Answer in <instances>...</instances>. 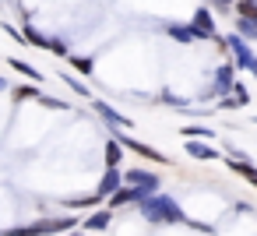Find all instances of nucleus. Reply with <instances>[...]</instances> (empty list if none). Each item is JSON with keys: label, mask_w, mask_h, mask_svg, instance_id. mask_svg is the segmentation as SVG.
Returning a JSON list of instances; mask_svg holds the SVG:
<instances>
[{"label": "nucleus", "mask_w": 257, "mask_h": 236, "mask_svg": "<svg viewBox=\"0 0 257 236\" xmlns=\"http://www.w3.org/2000/svg\"><path fill=\"white\" fill-rule=\"evenodd\" d=\"M99 201V194H92V197H74V201H67L71 208H88V204H95Z\"/></svg>", "instance_id": "22"}, {"label": "nucleus", "mask_w": 257, "mask_h": 236, "mask_svg": "<svg viewBox=\"0 0 257 236\" xmlns=\"http://www.w3.org/2000/svg\"><path fill=\"white\" fill-rule=\"evenodd\" d=\"M92 106H95V113H102V116H106L113 127H131V120H127V116H120V113H116L113 106H106L102 99H92Z\"/></svg>", "instance_id": "8"}, {"label": "nucleus", "mask_w": 257, "mask_h": 236, "mask_svg": "<svg viewBox=\"0 0 257 236\" xmlns=\"http://www.w3.org/2000/svg\"><path fill=\"white\" fill-rule=\"evenodd\" d=\"M138 201H141V194L134 187H116L109 194V208H123V204H138Z\"/></svg>", "instance_id": "7"}, {"label": "nucleus", "mask_w": 257, "mask_h": 236, "mask_svg": "<svg viewBox=\"0 0 257 236\" xmlns=\"http://www.w3.org/2000/svg\"><path fill=\"white\" fill-rule=\"evenodd\" d=\"M229 173H236V176H243V180H250V183L257 187V169H253L250 162H243V159H229Z\"/></svg>", "instance_id": "11"}, {"label": "nucleus", "mask_w": 257, "mask_h": 236, "mask_svg": "<svg viewBox=\"0 0 257 236\" xmlns=\"http://www.w3.org/2000/svg\"><path fill=\"white\" fill-rule=\"evenodd\" d=\"M109 222H113V211H95V215H88L81 225H85V229H106Z\"/></svg>", "instance_id": "12"}, {"label": "nucleus", "mask_w": 257, "mask_h": 236, "mask_svg": "<svg viewBox=\"0 0 257 236\" xmlns=\"http://www.w3.org/2000/svg\"><path fill=\"white\" fill-rule=\"evenodd\" d=\"M116 141H120V148H131V152H138V155H145V159H152L159 166H169V155H162L159 148H152L145 141H134V138H116Z\"/></svg>", "instance_id": "4"}, {"label": "nucleus", "mask_w": 257, "mask_h": 236, "mask_svg": "<svg viewBox=\"0 0 257 236\" xmlns=\"http://www.w3.org/2000/svg\"><path fill=\"white\" fill-rule=\"evenodd\" d=\"M120 180H123V176H120V169H116V166H109V169H106V176H102V183H99V190H95V194H99V197H109V194H113V190H116V187H120Z\"/></svg>", "instance_id": "9"}, {"label": "nucleus", "mask_w": 257, "mask_h": 236, "mask_svg": "<svg viewBox=\"0 0 257 236\" xmlns=\"http://www.w3.org/2000/svg\"><path fill=\"white\" fill-rule=\"evenodd\" d=\"M78 218L74 215H64V218H43V222H32V225H22V229H8L4 236H60L67 229H74Z\"/></svg>", "instance_id": "2"}, {"label": "nucleus", "mask_w": 257, "mask_h": 236, "mask_svg": "<svg viewBox=\"0 0 257 236\" xmlns=\"http://www.w3.org/2000/svg\"><path fill=\"white\" fill-rule=\"evenodd\" d=\"M236 11H239V18L257 22V4H253V0H236Z\"/></svg>", "instance_id": "14"}, {"label": "nucleus", "mask_w": 257, "mask_h": 236, "mask_svg": "<svg viewBox=\"0 0 257 236\" xmlns=\"http://www.w3.org/2000/svg\"><path fill=\"white\" fill-rule=\"evenodd\" d=\"M138 208H141V215L148 218V222H187V215H183V208L173 201V197H166V194H145L141 201H138Z\"/></svg>", "instance_id": "1"}, {"label": "nucleus", "mask_w": 257, "mask_h": 236, "mask_svg": "<svg viewBox=\"0 0 257 236\" xmlns=\"http://www.w3.org/2000/svg\"><path fill=\"white\" fill-rule=\"evenodd\" d=\"M39 102L50 106V109H67V102H60V99H53V95H39Z\"/></svg>", "instance_id": "21"}, {"label": "nucleus", "mask_w": 257, "mask_h": 236, "mask_svg": "<svg viewBox=\"0 0 257 236\" xmlns=\"http://www.w3.org/2000/svg\"><path fill=\"white\" fill-rule=\"evenodd\" d=\"M232 71H236V67H222V71H218L215 92H229V88H232Z\"/></svg>", "instance_id": "15"}, {"label": "nucleus", "mask_w": 257, "mask_h": 236, "mask_svg": "<svg viewBox=\"0 0 257 236\" xmlns=\"http://www.w3.org/2000/svg\"><path fill=\"white\" fill-rule=\"evenodd\" d=\"M15 99H18V102H25V99H39V92H36L32 85H22V88H15Z\"/></svg>", "instance_id": "20"}, {"label": "nucleus", "mask_w": 257, "mask_h": 236, "mask_svg": "<svg viewBox=\"0 0 257 236\" xmlns=\"http://www.w3.org/2000/svg\"><path fill=\"white\" fill-rule=\"evenodd\" d=\"M4 88H8V81H4V78H0V92H4Z\"/></svg>", "instance_id": "24"}, {"label": "nucleus", "mask_w": 257, "mask_h": 236, "mask_svg": "<svg viewBox=\"0 0 257 236\" xmlns=\"http://www.w3.org/2000/svg\"><path fill=\"white\" fill-rule=\"evenodd\" d=\"M120 155H123V148H120V141L113 138V141L106 145V166H120Z\"/></svg>", "instance_id": "16"}, {"label": "nucleus", "mask_w": 257, "mask_h": 236, "mask_svg": "<svg viewBox=\"0 0 257 236\" xmlns=\"http://www.w3.org/2000/svg\"><path fill=\"white\" fill-rule=\"evenodd\" d=\"M222 4H232V0H222Z\"/></svg>", "instance_id": "25"}, {"label": "nucleus", "mask_w": 257, "mask_h": 236, "mask_svg": "<svg viewBox=\"0 0 257 236\" xmlns=\"http://www.w3.org/2000/svg\"><path fill=\"white\" fill-rule=\"evenodd\" d=\"M225 46L236 53V64H239V67H250V71H253V57H250V50H246V43H243V39L229 36V39H225Z\"/></svg>", "instance_id": "6"}, {"label": "nucleus", "mask_w": 257, "mask_h": 236, "mask_svg": "<svg viewBox=\"0 0 257 236\" xmlns=\"http://www.w3.org/2000/svg\"><path fill=\"white\" fill-rule=\"evenodd\" d=\"M183 138H187V141H194V138L211 141V138H215V131H211V127H183Z\"/></svg>", "instance_id": "13"}, {"label": "nucleus", "mask_w": 257, "mask_h": 236, "mask_svg": "<svg viewBox=\"0 0 257 236\" xmlns=\"http://www.w3.org/2000/svg\"><path fill=\"white\" fill-rule=\"evenodd\" d=\"M71 64H74V67H78L81 74H92V60H85V57H74Z\"/></svg>", "instance_id": "23"}, {"label": "nucleus", "mask_w": 257, "mask_h": 236, "mask_svg": "<svg viewBox=\"0 0 257 236\" xmlns=\"http://www.w3.org/2000/svg\"><path fill=\"white\" fill-rule=\"evenodd\" d=\"M190 32H194L197 39H201V36H204V39H211V36H215V22H211V15H208L204 8H197V11H194V29H190Z\"/></svg>", "instance_id": "5"}, {"label": "nucleus", "mask_w": 257, "mask_h": 236, "mask_svg": "<svg viewBox=\"0 0 257 236\" xmlns=\"http://www.w3.org/2000/svg\"><path fill=\"white\" fill-rule=\"evenodd\" d=\"M46 50L57 53V57H67V43L64 39H46Z\"/></svg>", "instance_id": "19"}, {"label": "nucleus", "mask_w": 257, "mask_h": 236, "mask_svg": "<svg viewBox=\"0 0 257 236\" xmlns=\"http://www.w3.org/2000/svg\"><path fill=\"white\" fill-rule=\"evenodd\" d=\"M169 36H173V39H180V43H194V39H197V36H194L190 29H176V25L169 29Z\"/></svg>", "instance_id": "18"}, {"label": "nucleus", "mask_w": 257, "mask_h": 236, "mask_svg": "<svg viewBox=\"0 0 257 236\" xmlns=\"http://www.w3.org/2000/svg\"><path fill=\"white\" fill-rule=\"evenodd\" d=\"M8 64H11V67H15V71H18V74H25V78H36V81H39V78H43V74H39V71H36V67H29V64H25V60H8Z\"/></svg>", "instance_id": "17"}, {"label": "nucleus", "mask_w": 257, "mask_h": 236, "mask_svg": "<svg viewBox=\"0 0 257 236\" xmlns=\"http://www.w3.org/2000/svg\"><path fill=\"white\" fill-rule=\"evenodd\" d=\"M187 155H194V159H204V162H208V159H218V152H215L208 141H197V138H194V141H187Z\"/></svg>", "instance_id": "10"}, {"label": "nucleus", "mask_w": 257, "mask_h": 236, "mask_svg": "<svg viewBox=\"0 0 257 236\" xmlns=\"http://www.w3.org/2000/svg\"><path fill=\"white\" fill-rule=\"evenodd\" d=\"M123 180L145 197V194H155L159 190V176L155 173H145V169H131V173H123Z\"/></svg>", "instance_id": "3"}]
</instances>
